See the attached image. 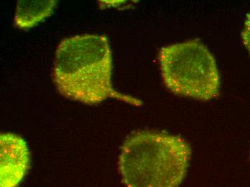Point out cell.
I'll list each match as a JSON object with an SVG mask.
<instances>
[{
    "mask_svg": "<svg viewBox=\"0 0 250 187\" xmlns=\"http://www.w3.org/2000/svg\"><path fill=\"white\" fill-rule=\"evenodd\" d=\"M242 39L250 56V13L247 16L245 26L242 33Z\"/></svg>",
    "mask_w": 250,
    "mask_h": 187,
    "instance_id": "6",
    "label": "cell"
},
{
    "mask_svg": "<svg viewBox=\"0 0 250 187\" xmlns=\"http://www.w3.org/2000/svg\"><path fill=\"white\" fill-rule=\"evenodd\" d=\"M30 153L25 140L16 134L0 135V187H18L30 168Z\"/></svg>",
    "mask_w": 250,
    "mask_h": 187,
    "instance_id": "4",
    "label": "cell"
},
{
    "mask_svg": "<svg viewBox=\"0 0 250 187\" xmlns=\"http://www.w3.org/2000/svg\"><path fill=\"white\" fill-rule=\"evenodd\" d=\"M191 149L185 140L155 130H140L121 147L119 172L126 187H178L187 174Z\"/></svg>",
    "mask_w": 250,
    "mask_h": 187,
    "instance_id": "2",
    "label": "cell"
},
{
    "mask_svg": "<svg viewBox=\"0 0 250 187\" xmlns=\"http://www.w3.org/2000/svg\"><path fill=\"white\" fill-rule=\"evenodd\" d=\"M159 62L163 83L171 93L201 101L219 96L216 60L199 39L163 47Z\"/></svg>",
    "mask_w": 250,
    "mask_h": 187,
    "instance_id": "3",
    "label": "cell"
},
{
    "mask_svg": "<svg viewBox=\"0 0 250 187\" xmlns=\"http://www.w3.org/2000/svg\"><path fill=\"white\" fill-rule=\"evenodd\" d=\"M57 2L55 0L18 1L14 18V25L22 30L36 26L53 14Z\"/></svg>",
    "mask_w": 250,
    "mask_h": 187,
    "instance_id": "5",
    "label": "cell"
},
{
    "mask_svg": "<svg viewBox=\"0 0 250 187\" xmlns=\"http://www.w3.org/2000/svg\"><path fill=\"white\" fill-rule=\"evenodd\" d=\"M112 54L104 35L84 34L62 39L53 63V80L59 93L88 105L115 99L135 107L138 99L117 92L112 86Z\"/></svg>",
    "mask_w": 250,
    "mask_h": 187,
    "instance_id": "1",
    "label": "cell"
}]
</instances>
